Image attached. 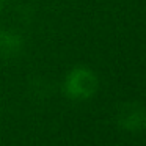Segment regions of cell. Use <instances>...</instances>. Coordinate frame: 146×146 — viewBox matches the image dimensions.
I'll return each mask as SVG.
<instances>
[{"label":"cell","mask_w":146,"mask_h":146,"mask_svg":"<svg viewBox=\"0 0 146 146\" xmlns=\"http://www.w3.org/2000/svg\"><path fill=\"white\" fill-rule=\"evenodd\" d=\"M98 90V77L91 69L77 66L68 72L64 79V93L68 98L76 101L90 99Z\"/></svg>","instance_id":"cell-1"},{"label":"cell","mask_w":146,"mask_h":146,"mask_svg":"<svg viewBox=\"0 0 146 146\" xmlns=\"http://www.w3.org/2000/svg\"><path fill=\"white\" fill-rule=\"evenodd\" d=\"M116 124L124 132H143L146 129V107L138 102H127L121 105L116 113Z\"/></svg>","instance_id":"cell-2"},{"label":"cell","mask_w":146,"mask_h":146,"mask_svg":"<svg viewBox=\"0 0 146 146\" xmlns=\"http://www.w3.org/2000/svg\"><path fill=\"white\" fill-rule=\"evenodd\" d=\"M24 41L19 33L13 30H0V57L13 58L22 50Z\"/></svg>","instance_id":"cell-3"},{"label":"cell","mask_w":146,"mask_h":146,"mask_svg":"<svg viewBox=\"0 0 146 146\" xmlns=\"http://www.w3.org/2000/svg\"><path fill=\"white\" fill-rule=\"evenodd\" d=\"M3 5H5V0H0V10L3 8Z\"/></svg>","instance_id":"cell-4"}]
</instances>
